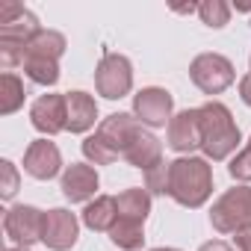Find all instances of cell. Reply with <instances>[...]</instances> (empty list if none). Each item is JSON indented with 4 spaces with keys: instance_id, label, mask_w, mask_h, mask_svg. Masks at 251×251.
Returning a JSON list of instances; mask_svg holds the SVG:
<instances>
[{
    "instance_id": "21",
    "label": "cell",
    "mask_w": 251,
    "mask_h": 251,
    "mask_svg": "<svg viewBox=\"0 0 251 251\" xmlns=\"http://www.w3.org/2000/svg\"><path fill=\"white\" fill-rule=\"evenodd\" d=\"M198 15H201V21H204L207 27L219 30V27L227 24V18H230V6L225 3V0H207V3L198 6Z\"/></svg>"
},
{
    "instance_id": "5",
    "label": "cell",
    "mask_w": 251,
    "mask_h": 251,
    "mask_svg": "<svg viewBox=\"0 0 251 251\" xmlns=\"http://www.w3.org/2000/svg\"><path fill=\"white\" fill-rule=\"evenodd\" d=\"M42 33L36 15L24 9L21 3H3L0 6V56L3 65L12 68L24 59L27 45Z\"/></svg>"
},
{
    "instance_id": "9",
    "label": "cell",
    "mask_w": 251,
    "mask_h": 251,
    "mask_svg": "<svg viewBox=\"0 0 251 251\" xmlns=\"http://www.w3.org/2000/svg\"><path fill=\"white\" fill-rule=\"evenodd\" d=\"M95 86L103 98L109 100H118L124 98L130 89H133V65L127 56L121 53H106L100 62H98V71H95Z\"/></svg>"
},
{
    "instance_id": "4",
    "label": "cell",
    "mask_w": 251,
    "mask_h": 251,
    "mask_svg": "<svg viewBox=\"0 0 251 251\" xmlns=\"http://www.w3.org/2000/svg\"><path fill=\"white\" fill-rule=\"evenodd\" d=\"M198 124H201V151L210 160H225L239 145V127L230 115V109L219 100H210L198 106Z\"/></svg>"
},
{
    "instance_id": "18",
    "label": "cell",
    "mask_w": 251,
    "mask_h": 251,
    "mask_svg": "<svg viewBox=\"0 0 251 251\" xmlns=\"http://www.w3.org/2000/svg\"><path fill=\"white\" fill-rule=\"evenodd\" d=\"M65 103H68V130L71 133H86L89 127H95L98 103H95L92 95H86V92H68Z\"/></svg>"
},
{
    "instance_id": "25",
    "label": "cell",
    "mask_w": 251,
    "mask_h": 251,
    "mask_svg": "<svg viewBox=\"0 0 251 251\" xmlns=\"http://www.w3.org/2000/svg\"><path fill=\"white\" fill-rule=\"evenodd\" d=\"M239 95H242V100H245V103L251 106V74L239 80Z\"/></svg>"
},
{
    "instance_id": "12",
    "label": "cell",
    "mask_w": 251,
    "mask_h": 251,
    "mask_svg": "<svg viewBox=\"0 0 251 251\" xmlns=\"http://www.w3.org/2000/svg\"><path fill=\"white\" fill-rule=\"evenodd\" d=\"M30 118H33V127L39 133H48V136H56V133L68 130V103H65V95H42L33 103Z\"/></svg>"
},
{
    "instance_id": "24",
    "label": "cell",
    "mask_w": 251,
    "mask_h": 251,
    "mask_svg": "<svg viewBox=\"0 0 251 251\" xmlns=\"http://www.w3.org/2000/svg\"><path fill=\"white\" fill-rule=\"evenodd\" d=\"M15 192H18V169L9 160H3L0 163V195L9 201Z\"/></svg>"
},
{
    "instance_id": "14",
    "label": "cell",
    "mask_w": 251,
    "mask_h": 251,
    "mask_svg": "<svg viewBox=\"0 0 251 251\" xmlns=\"http://www.w3.org/2000/svg\"><path fill=\"white\" fill-rule=\"evenodd\" d=\"M59 166H62V154L53 142L48 139H36L27 154H24V169L36 177V180H50L59 175Z\"/></svg>"
},
{
    "instance_id": "23",
    "label": "cell",
    "mask_w": 251,
    "mask_h": 251,
    "mask_svg": "<svg viewBox=\"0 0 251 251\" xmlns=\"http://www.w3.org/2000/svg\"><path fill=\"white\" fill-rule=\"evenodd\" d=\"M145 180L154 195H169V163H160L151 172H145Z\"/></svg>"
},
{
    "instance_id": "22",
    "label": "cell",
    "mask_w": 251,
    "mask_h": 251,
    "mask_svg": "<svg viewBox=\"0 0 251 251\" xmlns=\"http://www.w3.org/2000/svg\"><path fill=\"white\" fill-rule=\"evenodd\" d=\"M227 172H230V177L233 180H251V139H248V145L230 160V166H227Z\"/></svg>"
},
{
    "instance_id": "15",
    "label": "cell",
    "mask_w": 251,
    "mask_h": 251,
    "mask_svg": "<svg viewBox=\"0 0 251 251\" xmlns=\"http://www.w3.org/2000/svg\"><path fill=\"white\" fill-rule=\"evenodd\" d=\"M169 145L177 154H192L201 148V124H198V109H183L169 121Z\"/></svg>"
},
{
    "instance_id": "27",
    "label": "cell",
    "mask_w": 251,
    "mask_h": 251,
    "mask_svg": "<svg viewBox=\"0 0 251 251\" xmlns=\"http://www.w3.org/2000/svg\"><path fill=\"white\" fill-rule=\"evenodd\" d=\"M236 248L239 251H251V233H239L236 236Z\"/></svg>"
},
{
    "instance_id": "17",
    "label": "cell",
    "mask_w": 251,
    "mask_h": 251,
    "mask_svg": "<svg viewBox=\"0 0 251 251\" xmlns=\"http://www.w3.org/2000/svg\"><path fill=\"white\" fill-rule=\"evenodd\" d=\"M124 160H127L130 166H136V169H142V172H151L154 166L163 163V145H160V139L154 133L139 130L136 139L130 142L127 154H124Z\"/></svg>"
},
{
    "instance_id": "7",
    "label": "cell",
    "mask_w": 251,
    "mask_h": 251,
    "mask_svg": "<svg viewBox=\"0 0 251 251\" xmlns=\"http://www.w3.org/2000/svg\"><path fill=\"white\" fill-rule=\"evenodd\" d=\"M210 222L219 233H251V186L227 189L213 204Z\"/></svg>"
},
{
    "instance_id": "16",
    "label": "cell",
    "mask_w": 251,
    "mask_h": 251,
    "mask_svg": "<svg viewBox=\"0 0 251 251\" xmlns=\"http://www.w3.org/2000/svg\"><path fill=\"white\" fill-rule=\"evenodd\" d=\"M98 192V172L86 163H74L65 169L62 175V195L71 201V204H80V201H89L92 195Z\"/></svg>"
},
{
    "instance_id": "1",
    "label": "cell",
    "mask_w": 251,
    "mask_h": 251,
    "mask_svg": "<svg viewBox=\"0 0 251 251\" xmlns=\"http://www.w3.org/2000/svg\"><path fill=\"white\" fill-rule=\"evenodd\" d=\"M139 130H142V124L133 115H127V112H112L109 118L100 121V127L83 142V154L95 166H109L118 157L127 154V148H130V142L136 139Z\"/></svg>"
},
{
    "instance_id": "3",
    "label": "cell",
    "mask_w": 251,
    "mask_h": 251,
    "mask_svg": "<svg viewBox=\"0 0 251 251\" xmlns=\"http://www.w3.org/2000/svg\"><path fill=\"white\" fill-rule=\"evenodd\" d=\"M115 207H118V219L109 230V239L124 248V251H136L145 242V219L151 213V195L148 189H124L121 195H115Z\"/></svg>"
},
{
    "instance_id": "6",
    "label": "cell",
    "mask_w": 251,
    "mask_h": 251,
    "mask_svg": "<svg viewBox=\"0 0 251 251\" xmlns=\"http://www.w3.org/2000/svg\"><path fill=\"white\" fill-rule=\"evenodd\" d=\"M65 53V36L56 30H42L24 50V74L39 86H53L59 80V56Z\"/></svg>"
},
{
    "instance_id": "2",
    "label": "cell",
    "mask_w": 251,
    "mask_h": 251,
    "mask_svg": "<svg viewBox=\"0 0 251 251\" xmlns=\"http://www.w3.org/2000/svg\"><path fill=\"white\" fill-rule=\"evenodd\" d=\"M213 192V172L210 163L201 157H180L169 163V195L180 207H201Z\"/></svg>"
},
{
    "instance_id": "11",
    "label": "cell",
    "mask_w": 251,
    "mask_h": 251,
    "mask_svg": "<svg viewBox=\"0 0 251 251\" xmlns=\"http://www.w3.org/2000/svg\"><path fill=\"white\" fill-rule=\"evenodd\" d=\"M172 106H175L172 95L160 86H148L133 98V115L145 127H166L172 121Z\"/></svg>"
},
{
    "instance_id": "29",
    "label": "cell",
    "mask_w": 251,
    "mask_h": 251,
    "mask_svg": "<svg viewBox=\"0 0 251 251\" xmlns=\"http://www.w3.org/2000/svg\"><path fill=\"white\" fill-rule=\"evenodd\" d=\"M6 251H27V248H6Z\"/></svg>"
},
{
    "instance_id": "19",
    "label": "cell",
    "mask_w": 251,
    "mask_h": 251,
    "mask_svg": "<svg viewBox=\"0 0 251 251\" xmlns=\"http://www.w3.org/2000/svg\"><path fill=\"white\" fill-rule=\"evenodd\" d=\"M115 219H118V207H115V198L112 195H98L83 210V222L92 230H112Z\"/></svg>"
},
{
    "instance_id": "28",
    "label": "cell",
    "mask_w": 251,
    "mask_h": 251,
    "mask_svg": "<svg viewBox=\"0 0 251 251\" xmlns=\"http://www.w3.org/2000/svg\"><path fill=\"white\" fill-rule=\"evenodd\" d=\"M154 251H177V248H154Z\"/></svg>"
},
{
    "instance_id": "20",
    "label": "cell",
    "mask_w": 251,
    "mask_h": 251,
    "mask_svg": "<svg viewBox=\"0 0 251 251\" xmlns=\"http://www.w3.org/2000/svg\"><path fill=\"white\" fill-rule=\"evenodd\" d=\"M21 103H24V83L12 71H6L0 77V112L12 115L15 109H21Z\"/></svg>"
},
{
    "instance_id": "8",
    "label": "cell",
    "mask_w": 251,
    "mask_h": 251,
    "mask_svg": "<svg viewBox=\"0 0 251 251\" xmlns=\"http://www.w3.org/2000/svg\"><path fill=\"white\" fill-rule=\"evenodd\" d=\"M189 77L204 95H219V92H225L233 83L236 74H233V65H230L227 56H222V53H201L189 65Z\"/></svg>"
},
{
    "instance_id": "10",
    "label": "cell",
    "mask_w": 251,
    "mask_h": 251,
    "mask_svg": "<svg viewBox=\"0 0 251 251\" xmlns=\"http://www.w3.org/2000/svg\"><path fill=\"white\" fill-rule=\"evenodd\" d=\"M3 227L6 236L12 242H18L21 248H30L33 242H42V230H45V213L30 207V204H18L9 207L3 216Z\"/></svg>"
},
{
    "instance_id": "26",
    "label": "cell",
    "mask_w": 251,
    "mask_h": 251,
    "mask_svg": "<svg viewBox=\"0 0 251 251\" xmlns=\"http://www.w3.org/2000/svg\"><path fill=\"white\" fill-rule=\"evenodd\" d=\"M198 251H233V248H230L227 242H222V239H216V242H204V245H201Z\"/></svg>"
},
{
    "instance_id": "13",
    "label": "cell",
    "mask_w": 251,
    "mask_h": 251,
    "mask_svg": "<svg viewBox=\"0 0 251 251\" xmlns=\"http://www.w3.org/2000/svg\"><path fill=\"white\" fill-rule=\"evenodd\" d=\"M77 233H80V225H77V216L65 207H56V210H48L45 213V230H42V242L53 251H68L74 242H77Z\"/></svg>"
}]
</instances>
